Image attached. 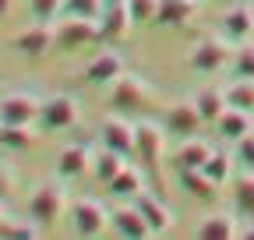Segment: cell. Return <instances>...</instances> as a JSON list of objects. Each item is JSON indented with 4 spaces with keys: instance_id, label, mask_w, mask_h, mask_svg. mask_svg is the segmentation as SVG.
Wrapping results in <instances>:
<instances>
[{
    "instance_id": "obj_12",
    "label": "cell",
    "mask_w": 254,
    "mask_h": 240,
    "mask_svg": "<svg viewBox=\"0 0 254 240\" xmlns=\"http://www.w3.org/2000/svg\"><path fill=\"white\" fill-rule=\"evenodd\" d=\"M134 205L141 208V216L148 219V226H152V237H163V233H170L173 230V208L170 205H163L155 194H148V191H141L138 198H134Z\"/></svg>"
},
{
    "instance_id": "obj_14",
    "label": "cell",
    "mask_w": 254,
    "mask_h": 240,
    "mask_svg": "<svg viewBox=\"0 0 254 240\" xmlns=\"http://www.w3.org/2000/svg\"><path fill=\"white\" fill-rule=\"evenodd\" d=\"M113 230H117L120 237H127V240L152 237V226H148V219L141 216L138 205H124V208H117V212H113Z\"/></svg>"
},
{
    "instance_id": "obj_29",
    "label": "cell",
    "mask_w": 254,
    "mask_h": 240,
    "mask_svg": "<svg viewBox=\"0 0 254 240\" xmlns=\"http://www.w3.org/2000/svg\"><path fill=\"white\" fill-rule=\"evenodd\" d=\"M201 170H205V173L215 180L219 187H222V184L230 180V173H233V159H230L226 152H212V156H208V163H205Z\"/></svg>"
},
{
    "instance_id": "obj_23",
    "label": "cell",
    "mask_w": 254,
    "mask_h": 240,
    "mask_svg": "<svg viewBox=\"0 0 254 240\" xmlns=\"http://www.w3.org/2000/svg\"><path fill=\"white\" fill-rule=\"evenodd\" d=\"M194 106L205 120H219L222 110H226V88H219V85H205L198 88V96H194Z\"/></svg>"
},
{
    "instance_id": "obj_5",
    "label": "cell",
    "mask_w": 254,
    "mask_h": 240,
    "mask_svg": "<svg viewBox=\"0 0 254 240\" xmlns=\"http://www.w3.org/2000/svg\"><path fill=\"white\" fill-rule=\"evenodd\" d=\"M226 60H230V46H226V39H219V36H208V39H201L194 50H190V67H194L198 74L222 71Z\"/></svg>"
},
{
    "instance_id": "obj_25",
    "label": "cell",
    "mask_w": 254,
    "mask_h": 240,
    "mask_svg": "<svg viewBox=\"0 0 254 240\" xmlns=\"http://www.w3.org/2000/svg\"><path fill=\"white\" fill-rule=\"evenodd\" d=\"M127 166V156H120V152H113V148H103L99 156H92V173L103 180V184H110V180L120 173Z\"/></svg>"
},
{
    "instance_id": "obj_16",
    "label": "cell",
    "mask_w": 254,
    "mask_h": 240,
    "mask_svg": "<svg viewBox=\"0 0 254 240\" xmlns=\"http://www.w3.org/2000/svg\"><path fill=\"white\" fill-rule=\"evenodd\" d=\"M208 156H212L208 141H201V138H184V145L173 152V166H177L180 173H187V170H201V166L208 163Z\"/></svg>"
},
{
    "instance_id": "obj_39",
    "label": "cell",
    "mask_w": 254,
    "mask_h": 240,
    "mask_svg": "<svg viewBox=\"0 0 254 240\" xmlns=\"http://www.w3.org/2000/svg\"><path fill=\"white\" fill-rule=\"evenodd\" d=\"M127 0H103V11H110V7H124Z\"/></svg>"
},
{
    "instance_id": "obj_1",
    "label": "cell",
    "mask_w": 254,
    "mask_h": 240,
    "mask_svg": "<svg viewBox=\"0 0 254 240\" xmlns=\"http://www.w3.org/2000/svg\"><path fill=\"white\" fill-rule=\"evenodd\" d=\"M134 152L141 159L145 170H159L166 159V131L152 124V120H141V124H134Z\"/></svg>"
},
{
    "instance_id": "obj_24",
    "label": "cell",
    "mask_w": 254,
    "mask_h": 240,
    "mask_svg": "<svg viewBox=\"0 0 254 240\" xmlns=\"http://www.w3.org/2000/svg\"><path fill=\"white\" fill-rule=\"evenodd\" d=\"M198 237L201 240H233V237H240V230H237L233 216H208L198 226Z\"/></svg>"
},
{
    "instance_id": "obj_18",
    "label": "cell",
    "mask_w": 254,
    "mask_h": 240,
    "mask_svg": "<svg viewBox=\"0 0 254 240\" xmlns=\"http://www.w3.org/2000/svg\"><path fill=\"white\" fill-rule=\"evenodd\" d=\"M198 4L194 0H159V14L155 25H170V28H184L190 18H194Z\"/></svg>"
},
{
    "instance_id": "obj_26",
    "label": "cell",
    "mask_w": 254,
    "mask_h": 240,
    "mask_svg": "<svg viewBox=\"0 0 254 240\" xmlns=\"http://www.w3.org/2000/svg\"><path fill=\"white\" fill-rule=\"evenodd\" d=\"M36 131L32 124H0V145L4 148H32L36 145Z\"/></svg>"
},
{
    "instance_id": "obj_2",
    "label": "cell",
    "mask_w": 254,
    "mask_h": 240,
    "mask_svg": "<svg viewBox=\"0 0 254 240\" xmlns=\"http://www.w3.org/2000/svg\"><path fill=\"white\" fill-rule=\"evenodd\" d=\"M64 208H67V201H64V187L57 184V180H43V184L36 187V194L28 198V216L39 226L57 223L64 216Z\"/></svg>"
},
{
    "instance_id": "obj_36",
    "label": "cell",
    "mask_w": 254,
    "mask_h": 240,
    "mask_svg": "<svg viewBox=\"0 0 254 240\" xmlns=\"http://www.w3.org/2000/svg\"><path fill=\"white\" fill-rule=\"evenodd\" d=\"M11 191H14V173L7 166H0V198H7Z\"/></svg>"
},
{
    "instance_id": "obj_31",
    "label": "cell",
    "mask_w": 254,
    "mask_h": 240,
    "mask_svg": "<svg viewBox=\"0 0 254 240\" xmlns=\"http://www.w3.org/2000/svg\"><path fill=\"white\" fill-rule=\"evenodd\" d=\"M64 11L71 18H99L103 14V0H64Z\"/></svg>"
},
{
    "instance_id": "obj_28",
    "label": "cell",
    "mask_w": 254,
    "mask_h": 240,
    "mask_svg": "<svg viewBox=\"0 0 254 240\" xmlns=\"http://www.w3.org/2000/svg\"><path fill=\"white\" fill-rule=\"evenodd\" d=\"M226 106H237V110H254V78H240L226 88Z\"/></svg>"
},
{
    "instance_id": "obj_35",
    "label": "cell",
    "mask_w": 254,
    "mask_h": 240,
    "mask_svg": "<svg viewBox=\"0 0 254 240\" xmlns=\"http://www.w3.org/2000/svg\"><path fill=\"white\" fill-rule=\"evenodd\" d=\"M244 170H254V134H247V138H240L237 141V156H233Z\"/></svg>"
},
{
    "instance_id": "obj_15",
    "label": "cell",
    "mask_w": 254,
    "mask_h": 240,
    "mask_svg": "<svg viewBox=\"0 0 254 240\" xmlns=\"http://www.w3.org/2000/svg\"><path fill=\"white\" fill-rule=\"evenodd\" d=\"M251 32H254V11H251L247 4L230 7L226 14H222V36H226V39H233V43H247Z\"/></svg>"
},
{
    "instance_id": "obj_8",
    "label": "cell",
    "mask_w": 254,
    "mask_h": 240,
    "mask_svg": "<svg viewBox=\"0 0 254 240\" xmlns=\"http://www.w3.org/2000/svg\"><path fill=\"white\" fill-rule=\"evenodd\" d=\"M57 46V28L50 21H36V25H28L25 32L14 39V50L25 53V57H46L50 50Z\"/></svg>"
},
{
    "instance_id": "obj_33",
    "label": "cell",
    "mask_w": 254,
    "mask_h": 240,
    "mask_svg": "<svg viewBox=\"0 0 254 240\" xmlns=\"http://www.w3.org/2000/svg\"><path fill=\"white\" fill-rule=\"evenodd\" d=\"M233 71L237 78H254V46L240 43V50L233 53Z\"/></svg>"
},
{
    "instance_id": "obj_17",
    "label": "cell",
    "mask_w": 254,
    "mask_h": 240,
    "mask_svg": "<svg viewBox=\"0 0 254 240\" xmlns=\"http://www.w3.org/2000/svg\"><path fill=\"white\" fill-rule=\"evenodd\" d=\"M85 170H92L88 148H85V145H64L60 156H57V173H60L64 180H74V177H81Z\"/></svg>"
},
{
    "instance_id": "obj_11",
    "label": "cell",
    "mask_w": 254,
    "mask_h": 240,
    "mask_svg": "<svg viewBox=\"0 0 254 240\" xmlns=\"http://www.w3.org/2000/svg\"><path fill=\"white\" fill-rule=\"evenodd\" d=\"M201 124H205V117L198 113L194 99H190V103H173L170 113H166V131L180 134V138H194L201 131Z\"/></svg>"
},
{
    "instance_id": "obj_41",
    "label": "cell",
    "mask_w": 254,
    "mask_h": 240,
    "mask_svg": "<svg viewBox=\"0 0 254 240\" xmlns=\"http://www.w3.org/2000/svg\"><path fill=\"white\" fill-rule=\"evenodd\" d=\"M251 11H254V4H251Z\"/></svg>"
},
{
    "instance_id": "obj_10",
    "label": "cell",
    "mask_w": 254,
    "mask_h": 240,
    "mask_svg": "<svg viewBox=\"0 0 254 240\" xmlns=\"http://www.w3.org/2000/svg\"><path fill=\"white\" fill-rule=\"evenodd\" d=\"M99 141H103V148H113L120 156H131L134 152V124H127L124 117H106L99 124Z\"/></svg>"
},
{
    "instance_id": "obj_34",
    "label": "cell",
    "mask_w": 254,
    "mask_h": 240,
    "mask_svg": "<svg viewBox=\"0 0 254 240\" xmlns=\"http://www.w3.org/2000/svg\"><path fill=\"white\" fill-rule=\"evenodd\" d=\"M0 237H18V240H36L39 237V223L32 219V223H11L7 219V226H4V233Z\"/></svg>"
},
{
    "instance_id": "obj_37",
    "label": "cell",
    "mask_w": 254,
    "mask_h": 240,
    "mask_svg": "<svg viewBox=\"0 0 254 240\" xmlns=\"http://www.w3.org/2000/svg\"><path fill=\"white\" fill-rule=\"evenodd\" d=\"M11 4H14V0H0V21H4V18L11 14Z\"/></svg>"
},
{
    "instance_id": "obj_21",
    "label": "cell",
    "mask_w": 254,
    "mask_h": 240,
    "mask_svg": "<svg viewBox=\"0 0 254 240\" xmlns=\"http://www.w3.org/2000/svg\"><path fill=\"white\" fill-rule=\"evenodd\" d=\"M106 187H110L113 198H138V194L145 191V177H141V170H134V166H124Z\"/></svg>"
},
{
    "instance_id": "obj_32",
    "label": "cell",
    "mask_w": 254,
    "mask_h": 240,
    "mask_svg": "<svg viewBox=\"0 0 254 240\" xmlns=\"http://www.w3.org/2000/svg\"><path fill=\"white\" fill-rule=\"evenodd\" d=\"M64 11V0H28V14L36 21H53Z\"/></svg>"
},
{
    "instance_id": "obj_7",
    "label": "cell",
    "mask_w": 254,
    "mask_h": 240,
    "mask_svg": "<svg viewBox=\"0 0 254 240\" xmlns=\"http://www.w3.org/2000/svg\"><path fill=\"white\" fill-rule=\"evenodd\" d=\"M92 39H103L99 36V18H71L57 28V46L60 50H81Z\"/></svg>"
},
{
    "instance_id": "obj_13",
    "label": "cell",
    "mask_w": 254,
    "mask_h": 240,
    "mask_svg": "<svg viewBox=\"0 0 254 240\" xmlns=\"http://www.w3.org/2000/svg\"><path fill=\"white\" fill-rule=\"evenodd\" d=\"M120 74H124V57H120L117 50L99 53V57L85 67V81H88V85H113Z\"/></svg>"
},
{
    "instance_id": "obj_3",
    "label": "cell",
    "mask_w": 254,
    "mask_h": 240,
    "mask_svg": "<svg viewBox=\"0 0 254 240\" xmlns=\"http://www.w3.org/2000/svg\"><path fill=\"white\" fill-rule=\"evenodd\" d=\"M106 223H110V216H106V208L95 198H81V201L71 205V230H74V237H99V233H106Z\"/></svg>"
},
{
    "instance_id": "obj_27",
    "label": "cell",
    "mask_w": 254,
    "mask_h": 240,
    "mask_svg": "<svg viewBox=\"0 0 254 240\" xmlns=\"http://www.w3.org/2000/svg\"><path fill=\"white\" fill-rule=\"evenodd\" d=\"M233 198H237V212L254 219V170H244L233 184Z\"/></svg>"
},
{
    "instance_id": "obj_38",
    "label": "cell",
    "mask_w": 254,
    "mask_h": 240,
    "mask_svg": "<svg viewBox=\"0 0 254 240\" xmlns=\"http://www.w3.org/2000/svg\"><path fill=\"white\" fill-rule=\"evenodd\" d=\"M240 237H244V240H254V219H251V226L240 230Z\"/></svg>"
},
{
    "instance_id": "obj_6",
    "label": "cell",
    "mask_w": 254,
    "mask_h": 240,
    "mask_svg": "<svg viewBox=\"0 0 254 240\" xmlns=\"http://www.w3.org/2000/svg\"><path fill=\"white\" fill-rule=\"evenodd\" d=\"M39 120L46 131H67L78 124V103L71 96H50V99H43Z\"/></svg>"
},
{
    "instance_id": "obj_9",
    "label": "cell",
    "mask_w": 254,
    "mask_h": 240,
    "mask_svg": "<svg viewBox=\"0 0 254 240\" xmlns=\"http://www.w3.org/2000/svg\"><path fill=\"white\" fill-rule=\"evenodd\" d=\"M148 96H152V88H148L141 78H131V74H120V78L110 85V106H117V110H134V106H141Z\"/></svg>"
},
{
    "instance_id": "obj_22",
    "label": "cell",
    "mask_w": 254,
    "mask_h": 240,
    "mask_svg": "<svg viewBox=\"0 0 254 240\" xmlns=\"http://www.w3.org/2000/svg\"><path fill=\"white\" fill-rule=\"evenodd\" d=\"M180 184H184L187 194H194V198H201V201H215V198H219V184H215L205 170H187V173H180Z\"/></svg>"
},
{
    "instance_id": "obj_4",
    "label": "cell",
    "mask_w": 254,
    "mask_h": 240,
    "mask_svg": "<svg viewBox=\"0 0 254 240\" xmlns=\"http://www.w3.org/2000/svg\"><path fill=\"white\" fill-rule=\"evenodd\" d=\"M43 113V99L28 92H11L0 99V124H36Z\"/></svg>"
},
{
    "instance_id": "obj_40",
    "label": "cell",
    "mask_w": 254,
    "mask_h": 240,
    "mask_svg": "<svg viewBox=\"0 0 254 240\" xmlns=\"http://www.w3.org/2000/svg\"><path fill=\"white\" fill-rule=\"evenodd\" d=\"M4 226H7V216H4V208H0V233H4Z\"/></svg>"
},
{
    "instance_id": "obj_19",
    "label": "cell",
    "mask_w": 254,
    "mask_h": 240,
    "mask_svg": "<svg viewBox=\"0 0 254 240\" xmlns=\"http://www.w3.org/2000/svg\"><path fill=\"white\" fill-rule=\"evenodd\" d=\"M215 124H219V134L226 138V141H240V138H247L251 127H254V124H251V113H247V110H237V106H226Z\"/></svg>"
},
{
    "instance_id": "obj_30",
    "label": "cell",
    "mask_w": 254,
    "mask_h": 240,
    "mask_svg": "<svg viewBox=\"0 0 254 240\" xmlns=\"http://www.w3.org/2000/svg\"><path fill=\"white\" fill-rule=\"evenodd\" d=\"M127 11H131V21L134 25H155L159 0H127Z\"/></svg>"
},
{
    "instance_id": "obj_20",
    "label": "cell",
    "mask_w": 254,
    "mask_h": 240,
    "mask_svg": "<svg viewBox=\"0 0 254 240\" xmlns=\"http://www.w3.org/2000/svg\"><path fill=\"white\" fill-rule=\"evenodd\" d=\"M131 25H134V21H131V11H127V4H124V7H110V11L99 14V36L110 39V43H120V39L127 36V28H131Z\"/></svg>"
}]
</instances>
